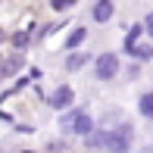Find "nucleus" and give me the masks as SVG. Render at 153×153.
I'll use <instances>...</instances> for the list:
<instances>
[{
    "mask_svg": "<svg viewBox=\"0 0 153 153\" xmlns=\"http://www.w3.org/2000/svg\"><path fill=\"white\" fill-rule=\"evenodd\" d=\"M62 128L78 131V134H88V131L94 128V122H91V116H88V113H72V116H66V119H62Z\"/></svg>",
    "mask_w": 153,
    "mask_h": 153,
    "instance_id": "1",
    "label": "nucleus"
},
{
    "mask_svg": "<svg viewBox=\"0 0 153 153\" xmlns=\"http://www.w3.org/2000/svg\"><path fill=\"white\" fill-rule=\"evenodd\" d=\"M116 69H119V59H116V53H103L100 59H97V78H113Z\"/></svg>",
    "mask_w": 153,
    "mask_h": 153,
    "instance_id": "2",
    "label": "nucleus"
},
{
    "mask_svg": "<svg viewBox=\"0 0 153 153\" xmlns=\"http://www.w3.org/2000/svg\"><path fill=\"white\" fill-rule=\"evenodd\" d=\"M106 144L113 153H128V128H119L113 134H106Z\"/></svg>",
    "mask_w": 153,
    "mask_h": 153,
    "instance_id": "3",
    "label": "nucleus"
},
{
    "mask_svg": "<svg viewBox=\"0 0 153 153\" xmlns=\"http://www.w3.org/2000/svg\"><path fill=\"white\" fill-rule=\"evenodd\" d=\"M69 103H72V88H59V91H53V97H50V106L66 109Z\"/></svg>",
    "mask_w": 153,
    "mask_h": 153,
    "instance_id": "4",
    "label": "nucleus"
},
{
    "mask_svg": "<svg viewBox=\"0 0 153 153\" xmlns=\"http://www.w3.org/2000/svg\"><path fill=\"white\" fill-rule=\"evenodd\" d=\"M109 16H113V3H109V0H100V3L94 6V19L97 22H106Z\"/></svg>",
    "mask_w": 153,
    "mask_h": 153,
    "instance_id": "5",
    "label": "nucleus"
},
{
    "mask_svg": "<svg viewBox=\"0 0 153 153\" xmlns=\"http://www.w3.org/2000/svg\"><path fill=\"white\" fill-rule=\"evenodd\" d=\"M141 113L144 116H153V94H144L141 97Z\"/></svg>",
    "mask_w": 153,
    "mask_h": 153,
    "instance_id": "6",
    "label": "nucleus"
},
{
    "mask_svg": "<svg viewBox=\"0 0 153 153\" xmlns=\"http://www.w3.org/2000/svg\"><path fill=\"white\" fill-rule=\"evenodd\" d=\"M137 34H141V25H134V28H131V34L125 38V47H128L131 53H134V41H137Z\"/></svg>",
    "mask_w": 153,
    "mask_h": 153,
    "instance_id": "7",
    "label": "nucleus"
},
{
    "mask_svg": "<svg viewBox=\"0 0 153 153\" xmlns=\"http://www.w3.org/2000/svg\"><path fill=\"white\" fill-rule=\"evenodd\" d=\"M85 41V28H78V31H72V38H69V47H75V44H81Z\"/></svg>",
    "mask_w": 153,
    "mask_h": 153,
    "instance_id": "8",
    "label": "nucleus"
},
{
    "mask_svg": "<svg viewBox=\"0 0 153 153\" xmlns=\"http://www.w3.org/2000/svg\"><path fill=\"white\" fill-rule=\"evenodd\" d=\"M72 3H75V0H53V6H56V10H69Z\"/></svg>",
    "mask_w": 153,
    "mask_h": 153,
    "instance_id": "9",
    "label": "nucleus"
},
{
    "mask_svg": "<svg viewBox=\"0 0 153 153\" xmlns=\"http://www.w3.org/2000/svg\"><path fill=\"white\" fill-rule=\"evenodd\" d=\"M134 56H141V59H150V56H153V50H150V47H141V50H137Z\"/></svg>",
    "mask_w": 153,
    "mask_h": 153,
    "instance_id": "10",
    "label": "nucleus"
},
{
    "mask_svg": "<svg viewBox=\"0 0 153 153\" xmlns=\"http://www.w3.org/2000/svg\"><path fill=\"white\" fill-rule=\"evenodd\" d=\"M147 31L153 34V13H150V16H147Z\"/></svg>",
    "mask_w": 153,
    "mask_h": 153,
    "instance_id": "11",
    "label": "nucleus"
}]
</instances>
